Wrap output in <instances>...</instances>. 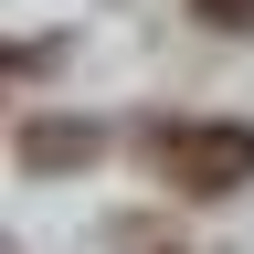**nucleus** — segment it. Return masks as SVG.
I'll return each mask as SVG.
<instances>
[{
  "mask_svg": "<svg viewBox=\"0 0 254 254\" xmlns=\"http://www.w3.org/2000/svg\"><path fill=\"white\" fill-rule=\"evenodd\" d=\"M190 21H212V32H254V0H190Z\"/></svg>",
  "mask_w": 254,
  "mask_h": 254,
  "instance_id": "2",
  "label": "nucleus"
},
{
  "mask_svg": "<svg viewBox=\"0 0 254 254\" xmlns=\"http://www.w3.org/2000/svg\"><path fill=\"white\" fill-rule=\"evenodd\" d=\"M159 180L190 190V201L244 190L254 180V127H159Z\"/></svg>",
  "mask_w": 254,
  "mask_h": 254,
  "instance_id": "1",
  "label": "nucleus"
}]
</instances>
